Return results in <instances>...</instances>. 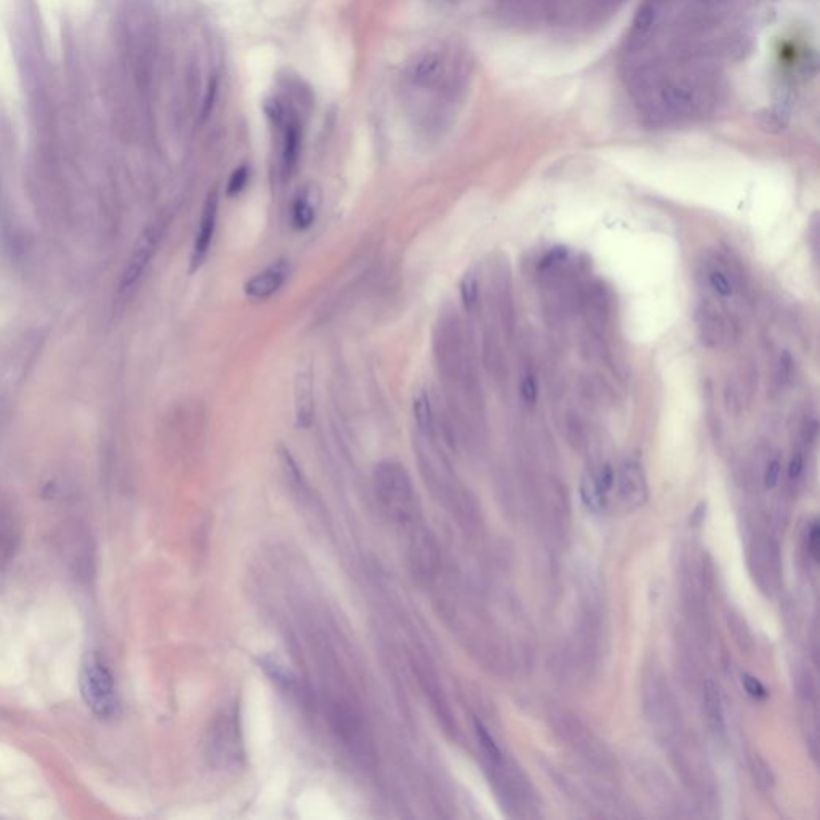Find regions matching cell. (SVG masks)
<instances>
[{"instance_id": "6da1fadb", "label": "cell", "mask_w": 820, "mask_h": 820, "mask_svg": "<svg viewBox=\"0 0 820 820\" xmlns=\"http://www.w3.org/2000/svg\"><path fill=\"white\" fill-rule=\"evenodd\" d=\"M471 79L467 53L436 45L417 53L402 76V95L423 129H444L457 113Z\"/></svg>"}, {"instance_id": "7a4b0ae2", "label": "cell", "mask_w": 820, "mask_h": 820, "mask_svg": "<svg viewBox=\"0 0 820 820\" xmlns=\"http://www.w3.org/2000/svg\"><path fill=\"white\" fill-rule=\"evenodd\" d=\"M374 489L378 505L386 519L396 527L402 539L422 531V508L419 495L406 468L396 460H383L374 471Z\"/></svg>"}, {"instance_id": "3957f363", "label": "cell", "mask_w": 820, "mask_h": 820, "mask_svg": "<svg viewBox=\"0 0 820 820\" xmlns=\"http://www.w3.org/2000/svg\"><path fill=\"white\" fill-rule=\"evenodd\" d=\"M81 694L85 704L101 720H111L119 713L116 681L105 660L89 652L81 667Z\"/></svg>"}, {"instance_id": "277c9868", "label": "cell", "mask_w": 820, "mask_h": 820, "mask_svg": "<svg viewBox=\"0 0 820 820\" xmlns=\"http://www.w3.org/2000/svg\"><path fill=\"white\" fill-rule=\"evenodd\" d=\"M205 750L210 763L217 768H230L239 764L244 752L236 708H226L215 716L214 723L207 732Z\"/></svg>"}, {"instance_id": "5b68a950", "label": "cell", "mask_w": 820, "mask_h": 820, "mask_svg": "<svg viewBox=\"0 0 820 820\" xmlns=\"http://www.w3.org/2000/svg\"><path fill=\"white\" fill-rule=\"evenodd\" d=\"M266 113L274 125L282 132L281 165L284 177H292L297 169L300 149H302V124L294 109L282 105L281 101H271L266 105Z\"/></svg>"}, {"instance_id": "8992f818", "label": "cell", "mask_w": 820, "mask_h": 820, "mask_svg": "<svg viewBox=\"0 0 820 820\" xmlns=\"http://www.w3.org/2000/svg\"><path fill=\"white\" fill-rule=\"evenodd\" d=\"M316 419V396H314V369L310 358L300 359L294 374V420L295 427L308 430Z\"/></svg>"}, {"instance_id": "52a82bcc", "label": "cell", "mask_w": 820, "mask_h": 820, "mask_svg": "<svg viewBox=\"0 0 820 820\" xmlns=\"http://www.w3.org/2000/svg\"><path fill=\"white\" fill-rule=\"evenodd\" d=\"M161 236L162 228L159 225H149L140 234L137 244L133 247L132 255H130L129 265L125 268L124 276H122V294H127L133 287L137 286L141 276L145 273L146 266L149 265L151 258L156 254Z\"/></svg>"}, {"instance_id": "ba28073f", "label": "cell", "mask_w": 820, "mask_h": 820, "mask_svg": "<svg viewBox=\"0 0 820 820\" xmlns=\"http://www.w3.org/2000/svg\"><path fill=\"white\" fill-rule=\"evenodd\" d=\"M218 222V194L212 191L205 199L202 207L196 238H194L193 254H191V270L197 271L209 257L210 246L214 241Z\"/></svg>"}, {"instance_id": "9c48e42d", "label": "cell", "mask_w": 820, "mask_h": 820, "mask_svg": "<svg viewBox=\"0 0 820 820\" xmlns=\"http://www.w3.org/2000/svg\"><path fill=\"white\" fill-rule=\"evenodd\" d=\"M700 340L708 348H723L734 340V327L720 311L710 305H700L696 311Z\"/></svg>"}, {"instance_id": "30bf717a", "label": "cell", "mask_w": 820, "mask_h": 820, "mask_svg": "<svg viewBox=\"0 0 820 820\" xmlns=\"http://www.w3.org/2000/svg\"><path fill=\"white\" fill-rule=\"evenodd\" d=\"M615 483L619 489L620 499L624 500L628 507H640L648 499V483L643 465L635 455L622 463L619 475L615 476Z\"/></svg>"}, {"instance_id": "8fae6325", "label": "cell", "mask_w": 820, "mask_h": 820, "mask_svg": "<svg viewBox=\"0 0 820 820\" xmlns=\"http://www.w3.org/2000/svg\"><path fill=\"white\" fill-rule=\"evenodd\" d=\"M289 274L290 265L287 260L271 263L270 266H266L265 270L247 279L244 284V294L255 302H265L268 298L278 294L282 286L286 284Z\"/></svg>"}, {"instance_id": "7c38bea8", "label": "cell", "mask_w": 820, "mask_h": 820, "mask_svg": "<svg viewBox=\"0 0 820 820\" xmlns=\"http://www.w3.org/2000/svg\"><path fill=\"white\" fill-rule=\"evenodd\" d=\"M319 205H321V191L313 183L298 189L295 194L292 209H290V223L295 231L310 230L311 226L318 218Z\"/></svg>"}, {"instance_id": "4fadbf2b", "label": "cell", "mask_w": 820, "mask_h": 820, "mask_svg": "<svg viewBox=\"0 0 820 820\" xmlns=\"http://www.w3.org/2000/svg\"><path fill=\"white\" fill-rule=\"evenodd\" d=\"M415 428L422 438H436L438 436V419L435 407L427 391H419L412 402Z\"/></svg>"}, {"instance_id": "5bb4252c", "label": "cell", "mask_w": 820, "mask_h": 820, "mask_svg": "<svg viewBox=\"0 0 820 820\" xmlns=\"http://www.w3.org/2000/svg\"><path fill=\"white\" fill-rule=\"evenodd\" d=\"M704 710L710 728L718 734H723V700H721L720 688L712 680H707L704 683Z\"/></svg>"}, {"instance_id": "9a60e30c", "label": "cell", "mask_w": 820, "mask_h": 820, "mask_svg": "<svg viewBox=\"0 0 820 820\" xmlns=\"http://www.w3.org/2000/svg\"><path fill=\"white\" fill-rule=\"evenodd\" d=\"M580 497L588 510L601 511L606 507L607 495L599 486L595 471L588 470L583 473L582 481H580Z\"/></svg>"}, {"instance_id": "2e32d148", "label": "cell", "mask_w": 820, "mask_h": 820, "mask_svg": "<svg viewBox=\"0 0 820 820\" xmlns=\"http://www.w3.org/2000/svg\"><path fill=\"white\" fill-rule=\"evenodd\" d=\"M497 305L502 313L503 327L507 330L508 335H511L515 329V305L511 297L510 279H508V274H503L502 271L497 279Z\"/></svg>"}, {"instance_id": "e0dca14e", "label": "cell", "mask_w": 820, "mask_h": 820, "mask_svg": "<svg viewBox=\"0 0 820 820\" xmlns=\"http://www.w3.org/2000/svg\"><path fill=\"white\" fill-rule=\"evenodd\" d=\"M460 298H462V305L468 313L475 310L479 303V276L478 271H467L460 281Z\"/></svg>"}, {"instance_id": "ac0fdd59", "label": "cell", "mask_w": 820, "mask_h": 820, "mask_svg": "<svg viewBox=\"0 0 820 820\" xmlns=\"http://www.w3.org/2000/svg\"><path fill=\"white\" fill-rule=\"evenodd\" d=\"M15 540H17V535H15L13 519L5 515L4 508H0V566L12 555Z\"/></svg>"}, {"instance_id": "d6986e66", "label": "cell", "mask_w": 820, "mask_h": 820, "mask_svg": "<svg viewBox=\"0 0 820 820\" xmlns=\"http://www.w3.org/2000/svg\"><path fill=\"white\" fill-rule=\"evenodd\" d=\"M569 257H571V252L566 247H555V249L548 250L539 262V270L543 273H556L569 262Z\"/></svg>"}, {"instance_id": "ffe728a7", "label": "cell", "mask_w": 820, "mask_h": 820, "mask_svg": "<svg viewBox=\"0 0 820 820\" xmlns=\"http://www.w3.org/2000/svg\"><path fill=\"white\" fill-rule=\"evenodd\" d=\"M476 729V736H478L479 744H481V748H483L484 755L487 756V760L491 761V764L494 766H499L502 764V752H500L499 747L495 744V740L492 739L491 734L484 728L483 724L476 721L475 723Z\"/></svg>"}, {"instance_id": "44dd1931", "label": "cell", "mask_w": 820, "mask_h": 820, "mask_svg": "<svg viewBox=\"0 0 820 820\" xmlns=\"http://www.w3.org/2000/svg\"><path fill=\"white\" fill-rule=\"evenodd\" d=\"M708 282H710V286L716 294L721 295V297H731L734 294V284H732L728 274L718 270V268L708 273Z\"/></svg>"}, {"instance_id": "7402d4cb", "label": "cell", "mask_w": 820, "mask_h": 820, "mask_svg": "<svg viewBox=\"0 0 820 820\" xmlns=\"http://www.w3.org/2000/svg\"><path fill=\"white\" fill-rule=\"evenodd\" d=\"M519 394H521V399H523L524 404H527V406H534L537 399H539V383H537V378H535V375L531 374V372L521 378V382H519Z\"/></svg>"}, {"instance_id": "603a6c76", "label": "cell", "mask_w": 820, "mask_h": 820, "mask_svg": "<svg viewBox=\"0 0 820 820\" xmlns=\"http://www.w3.org/2000/svg\"><path fill=\"white\" fill-rule=\"evenodd\" d=\"M249 167L241 165L238 169L231 173L230 181H228V188L226 194L230 197L239 196V194L246 189L247 181H249Z\"/></svg>"}, {"instance_id": "cb8c5ba5", "label": "cell", "mask_w": 820, "mask_h": 820, "mask_svg": "<svg viewBox=\"0 0 820 820\" xmlns=\"http://www.w3.org/2000/svg\"><path fill=\"white\" fill-rule=\"evenodd\" d=\"M742 684H744L748 696L753 697V699L763 700L768 697V689L764 688L763 683H761L760 680H756L755 676L744 675Z\"/></svg>"}, {"instance_id": "d4e9b609", "label": "cell", "mask_w": 820, "mask_h": 820, "mask_svg": "<svg viewBox=\"0 0 820 820\" xmlns=\"http://www.w3.org/2000/svg\"><path fill=\"white\" fill-rule=\"evenodd\" d=\"M780 475H782V465H780L779 460H769L766 470H764V486L768 489H774L779 484Z\"/></svg>"}, {"instance_id": "484cf974", "label": "cell", "mask_w": 820, "mask_h": 820, "mask_svg": "<svg viewBox=\"0 0 820 820\" xmlns=\"http://www.w3.org/2000/svg\"><path fill=\"white\" fill-rule=\"evenodd\" d=\"M793 361L792 356L784 351L780 354L779 362H777V380L780 383H787L792 377Z\"/></svg>"}, {"instance_id": "4316f807", "label": "cell", "mask_w": 820, "mask_h": 820, "mask_svg": "<svg viewBox=\"0 0 820 820\" xmlns=\"http://www.w3.org/2000/svg\"><path fill=\"white\" fill-rule=\"evenodd\" d=\"M804 468V457L800 454V452H796L793 454L792 460H790V465H788V476L790 479L800 478L801 473H803Z\"/></svg>"}, {"instance_id": "83f0119b", "label": "cell", "mask_w": 820, "mask_h": 820, "mask_svg": "<svg viewBox=\"0 0 820 820\" xmlns=\"http://www.w3.org/2000/svg\"><path fill=\"white\" fill-rule=\"evenodd\" d=\"M819 526L812 524L811 532L808 535V548L812 558L819 559Z\"/></svg>"}]
</instances>
